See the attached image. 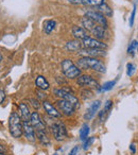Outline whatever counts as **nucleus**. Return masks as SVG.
<instances>
[{
	"instance_id": "f257e3e1",
	"label": "nucleus",
	"mask_w": 138,
	"mask_h": 155,
	"mask_svg": "<svg viewBox=\"0 0 138 155\" xmlns=\"http://www.w3.org/2000/svg\"><path fill=\"white\" fill-rule=\"evenodd\" d=\"M78 66L80 69H93L100 73L106 71V67L96 58H82L78 61Z\"/></svg>"
},
{
	"instance_id": "f03ea898",
	"label": "nucleus",
	"mask_w": 138,
	"mask_h": 155,
	"mask_svg": "<svg viewBox=\"0 0 138 155\" xmlns=\"http://www.w3.org/2000/svg\"><path fill=\"white\" fill-rule=\"evenodd\" d=\"M10 133L14 138H20L24 134V125L17 113H12L9 118Z\"/></svg>"
},
{
	"instance_id": "7ed1b4c3",
	"label": "nucleus",
	"mask_w": 138,
	"mask_h": 155,
	"mask_svg": "<svg viewBox=\"0 0 138 155\" xmlns=\"http://www.w3.org/2000/svg\"><path fill=\"white\" fill-rule=\"evenodd\" d=\"M62 71L67 78L74 79L81 74V69L74 65L71 60H64L62 62Z\"/></svg>"
},
{
	"instance_id": "20e7f679",
	"label": "nucleus",
	"mask_w": 138,
	"mask_h": 155,
	"mask_svg": "<svg viewBox=\"0 0 138 155\" xmlns=\"http://www.w3.org/2000/svg\"><path fill=\"white\" fill-rule=\"evenodd\" d=\"M52 127V133L55 138L56 141H62L67 137V131L65 127L64 123L61 121H53V124L51 125Z\"/></svg>"
},
{
	"instance_id": "39448f33",
	"label": "nucleus",
	"mask_w": 138,
	"mask_h": 155,
	"mask_svg": "<svg viewBox=\"0 0 138 155\" xmlns=\"http://www.w3.org/2000/svg\"><path fill=\"white\" fill-rule=\"evenodd\" d=\"M54 94H55L58 98H61V99H64V100H67V101H69V102H71L76 108L80 107V102H79L78 98L74 97L72 94H70L68 91H66V89H64V88L54 89Z\"/></svg>"
},
{
	"instance_id": "423d86ee",
	"label": "nucleus",
	"mask_w": 138,
	"mask_h": 155,
	"mask_svg": "<svg viewBox=\"0 0 138 155\" xmlns=\"http://www.w3.org/2000/svg\"><path fill=\"white\" fill-rule=\"evenodd\" d=\"M83 46L85 48H88V49H100L104 50L107 48V45L104 44L103 41H99L97 38H91V37H86V38L83 39Z\"/></svg>"
},
{
	"instance_id": "0eeeda50",
	"label": "nucleus",
	"mask_w": 138,
	"mask_h": 155,
	"mask_svg": "<svg viewBox=\"0 0 138 155\" xmlns=\"http://www.w3.org/2000/svg\"><path fill=\"white\" fill-rule=\"evenodd\" d=\"M85 16H86V17H88V18H90V19L93 20L94 22H96V24L107 28V19H106L105 16H104L103 14L100 13V12L87 11L86 13H85Z\"/></svg>"
},
{
	"instance_id": "6e6552de",
	"label": "nucleus",
	"mask_w": 138,
	"mask_h": 155,
	"mask_svg": "<svg viewBox=\"0 0 138 155\" xmlns=\"http://www.w3.org/2000/svg\"><path fill=\"white\" fill-rule=\"evenodd\" d=\"M56 105H58V110L64 115H66V116H71L74 113V110H76V107H74V105L71 102H69L64 99L58 100V101L56 102Z\"/></svg>"
},
{
	"instance_id": "1a4fd4ad",
	"label": "nucleus",
	"mask_w": 138,
	"mask_h": 155,
	"mask_svg": "<svg viewBox=\"0 0 138 155\" xmlns=\"http://www.w3.org/2000/svg\"><path fill=\"white\" fill-rule=\"evenodd\" d=\"M78 84L80 85V86H85V87H97V88H99V84H98V82L95 80V79H93V78L90 77V75H81V77H79L78 79Z\"/></svg>"
},
{
	"instance_id": "9d476101",
	"label": "nucleus",
	"mask_w": 138,
	"mask_h": 155,
	"mask_svg": "<svg viewBox=\"0 0 138 155\" xmlns=\"http://www.w3.org/2000/svg\"><path fill=\"white\" fill-rule=\"evenodd\" d=\"M30 122L33 125L34 129H36L37 131H45V123L41 120V116L37 112H33L31 114V118H30Z\"/></svg>"
},
{
	"instance_id": "9b49d317",
	"label": "nucleus",
	"mask_w": 138,
	"mask_h": 155,
	"mask_svg": "<svg viewBox=\"0 0 138 155\" xmlns=\"http://www.w3.org/2000/svg\"><path fill=\"white\" fill-rule=\"evenodd\" d=\"M79 53H80L81 55L84 56V58H97V56H104L106 54L104 50H100V49H88V48H85V49H81Z\"/></svg>"
},
{
	"instance_id": "f8f14e48",
	"label": "nucleus",
	"mask_w": 138,
	"mask_h": 155,
	"mask_svg": "<svg viewBox=\"0 0 138 155\" xmlns=\"http://www.w3.org/2000/svg\"><path fill=\"white\" fill-rule=\"evenodd\" d=\"M24 125V134L26 138L29 141H34L35 140V133H34V127L31 124L30 121H24L22 122Z\"/></svg>"
},
{
	"instance_id": "ddd939ff",
	"label": "nucleus",
	"mask_w": 138,
	"mask_h": 155,
	"mask_svg": "<svg viewBox=\"0 0 138 155\" xmlns=\"http://www.w3.org/2000/svg\"><path fill=\"white\" fill-rule=\"evenodd\" d=\"M100 106H101V101H100V100H97V101L94 102V103L90 105V107L87 110V112L85 113V115H84L85 120H90V119L96 115V113L98 112Z\"/></svg>"
},
{
	"instance_id": "4468645a",
	"label": "nucleus",
	"mask_w": 138,
	"mask_h": 155,
	"mask_svg": "<svg viewBox=\"0 0 138 155\" xmlns=\"http://www.w3.org/2000/svg\"><path fill=\"white\" fill-rule=\"evenodd\" d=\"M43 106H44V108H45V112L47 113L50 117H52V118H58V117L61 116L60 112H58V110H56V108L54 107V106L52 105L50 102L44 101L43 102Z\"/></svg>"
},
{
	"instance_id": "2eb2a0df",
	"label": "nucleus",
	"mask_w": 138,
	"mask_h": 155,
	"mask_svg": "<svg viewBox=\"0 0 138 155\" xmlns=\"http://www.w3.org/2000/svg\"><path fill=\"white\" fill-rule=\"evenodd\" d=\"M72 35L76 37L77 39H84L86 37H88V34H87V31L85 30L82 27H78V26H74L72 27Z\"/></svg>"
},
{
	"instance_id": "dca6fc26",
	"label": "nucleus",
	"mask_w": 138,
	"mask_h": 155,
	"mask_svg": "<svg viewBox=\"0 0 138 155\" xmlns=\"http://www.w3.org/2000/svg\"><path fill=\"white\" fill-rule=\"evenodd\" d=\"M91 32H93V34L95 35L96 38L99 39V41L100 39L105 38V36H106V28L103 26H100V25L96 26L95 29H94Z\"/></svg>"
},
{
	"instance_id": "f3484780",
	"label": "nucleus",
	"mask_w": 138,
	"mask_h": 155,
	"mask_svg": "<svg viewBox=\"0 0 138 155\" xmlns=\"http://www.w3.org/2000/svg\"><path fill=\"white\" fill-rule=\"evenodd\" d=\"M35 85H36L37 88H39L41 91H47V89H49V87H50L48 81L46 80L43 75H38V77L36 78Z\"/></svg>"
},
{
	"instance_id": "a211bd4d",
	"label": "nucleus",
	"mask_w": 138,
	"mask_h": 155,
	"mask_svg": "<svg viewBox=\"0 0 138 155\" xmlns=\"http://www.w3.org/2000/svg\"><path fill=\"white\" fill-rule=\"evenodd\" d=\"M19 110H20V115H21L24 121H30L31 118V114L30 110H29V106L26 103H20L19 104Z\"/></svg>"
},
{
	"instance_id": "6ab92c4d",
	"label": "nucleus",
	"mask_w": 138,
	"mask_h": 155,
	"mask_svg": "<svg viewBox=\"0 0 138 155\" xmlns=\"http://www.w3.org/2000/svg\"><path fill=\"white\" fill-rule=\"evenodd\" d=\"M82 45L79 41H70L66 44V48L69 51H79L82 49Z\"/></svg>"
},
{
	"instance_id": "aec40b11",
	"label": "nucleus",
	"mask_w": 138,
	"mask_h": 155,
	"mask_svg": "<svg viewBox=\"0 0 138 155\" xmlns=\"http://www.w3.org/2000/svg\"><path fill=\"white\" fill-rule=\"evenodd\" d=\"M82 25H83V27H84V29L86 31H93L94 29H95V27L97 26L96 25V22H94L93 20L90 19V18H88V17H83V19H82Z\"/></svg>"
},
{
	"instance_id": "412c9836",
	"label": "nucleus",
	"mask_w": 138,
	"mask_h": 155,
	"mask_svg": "<svg viewBox=\"0 0 138 155\" xmlns=\"http://www.w3.org/2000/svg\"><path fill=\"white\" fill-rule=\"evenodd\" d=\"M36 135H37V138H38L39 142H41L43 146H49L50 144V140L49 138L47 137V135L45 134V131H37L36 132Z\"/></svg>"
},
{
	"instance_id": "4be33fe9",
	"label": "nucleus",
	"mask_w": 138,
	"mask_h": 155,
	"mask_svg": "<svg viewBox=\"0 0 138 155\" xmlns=\"http://www.w3.org/2000/svg\"><path fill=\"white\" fill-rule=\"evenodd\" d=\"M98 10H99L100 13L103 14L104 16H107V17H112L113 16V10L110 9L105 2L100 5V7H98Z\"/></svg>"
},
{
	"instance_id": "5701e85b",
	"label": "nucleus",
	"mask_w": 138,
	"mask_h": 155,
	"mask_svg": "<svg viewBox=\"0 0 138 155\" xmlns=\"http://www.w3.org/2000/svg\"><path fill=\"white\" fill-rule=\"evenodd\" d=\"M105 2V0H82V5L86 7H100Z\"/></svg>"
},
{
	"instance_id": "b1692460",
	"label": "nucleus",
	"mask_w": 138,
	"mask_h": 155,
	"mask_svg": "<svg viewBox=\"0 0 138 155\" xmlns=\"http://www.w3.org/2000/svg\"><path fill=\"white\" fill-rule=\"evenodd\" d=\"M55 26H56L55 20H47V21L45 22V25H44V30H45V32L47 33V34H50V33L54 30Z\"/></svg>"
},
{
	"instance_id": "393cba45",
	"label": "nucleus",
	"mask_w": 138,
	"mask_h": 155,
	"mask_svg": "<svg viewBox=\"0 0 138 155\" xmlns=\"http://www.w3.org/2000/svg\"><path fill=\"white\" fill-rule=\"evenodd\" d=\"M88 134H89V127L88 124H83L82 127L80 130V138L81 140H86L88 138Z\"/></svg>"
},
{
	"instance_id": "a878e982",
	"label": "nucleus",
	"mask_w": 138,
	"mask_h": 155,
	"mask_svg": "<svg viewBox=\"0 0 138 155\" xmlns=\"http://www.w3.org/2000/svg\"><path fill=\"white\" fill-rule=\"evenodd\" d=\"M116 82H117V80H115V81H110V82L104 83V85L101 87V91H110V89H113V87H114L115 85H116Z\"/></svg>"
},
{
	"instance_id": "bb28decb",
	"label": "nucleus",
	"mask_w": 138,
	"mask_h": 155,
	"mask_svg": "<svg viewBox=\"0 0 138 155\" xmlns=\"http://www.w3.org/2000/svg\"><path fill=\"white\" fill-rule=\"evenodd\" d=\"M137 46H138V41H133L131 44H130L129 48H127V53L129 54H132L133 55L134 52H136L137 50Z\"/></svg>"
},
{
	"instance_id": "cd10ccee",
	"label": "nucleus",
	"mask_w": 138,
	"mask_h": 155,
	"mask_svg": "<svg viewBox=\"0 0 138 155\" xmlns=\"http://www.w3.org/2000/svg\"><path fill=\"white\" fill-rule=\"evenodd\" d=\"M135 72V66L132 63H127L126 64V74L129 77H132Z\"/></svg>"
},
{
	"instance_id": "c85d7f7f",
	"label": "nucleus",
	"mask_w": 138,
	"mask_h": 155,
	"mask_svg": "<svg viewBox=\"0 0 138 155\" xmlns=\"http://www.w3.org/2000/svg\"><path fill=\"white\" fill-rule=\"evenodd\" d=\"M135 14H136V5H134V7H133V11H132L131 16H130V20H129L130 27H133L134 19H135Z\"/></svg>"
},
{
	"instance_id": "c756f323",
	"label": "nucleus",
	"mask_w": 138,
	"mask_h": 155,
	"mask_svg": "<svg viewBox=\"0 0 138 155\" xmlns=\"http://www.w3.org/2000/svg\"><path fill=\"white\" fill-rule=\"evenodd\" d=\"M82 97L84 98L85 100L89 99V98L93 97V93H91V91H89V89H85V91H82Z\"/></svg>"
},
{
	"instance_id": "7c9ffc66",
	"label": "nucleus",
	"mask_w": 138,
	"mask_h": 155,
	"mask_svg": "<svg viewBox=\"0 0 138 155\" xmlns=\"http://www.w3.org/2000/svg\"><path fill=\"white\" fill-rule=\"evenodd\" d=\"M113 108V101H110V100H107L105 103V105H104V108L103 110H105L106 113H108L110 110Z\"/></svg>"
},
{
	"instance_id": "2f4dec72",
	"label": "nucleus",
	"mask_w": 138,
	"mask_h": 155,
	"mask_svg": "<svg viewBox=\"0 0 138 155\" xmlns=\"http://www.w3.org/2000/svg\"><path fill=\"white\" fill-rule=\"evenodd\" d=\"M93 142H94V138L93 137L87 138L86 141H85V143H84V150H87V149H88L89 147L93 144Z\"/></svg>"
},
{
	"instance_id": "473e14b6",
	"label": "nucleus",
	"mask_w": 138,
	"mask_h": 155,
	"mask_svg": "<svg viewBox=\"0 0 138 155\" xmlns=\"http://www.w3.org/2000/svg\"><path fill=\"white\" fill-rule=\"evenodd\" d=\"M79 150H80V149H79L78 146L74 147V148H72V150L70 151V153H69V155H78L79 154Z\"/></svg>"
},
{
	"instance_id": "72a5a7b5",
	"label": "nucleus",
	"mask_w": 138,
	"mask_h": 155,
	"mask_svg": "<svg viewBox=\"0 0 138 155\" xmlns=\"http://www.w3.org/2000/svg\"><path fill=\"white\" fill-rule=\"evenodd\" d=\"M5 153H7V147L5 144L0 143V155H3Z\"/></svg>"
},
{
	"instance_id": "f704fd0d",
	"label": "nucleus",
	"mask_w": 138,
	"mask_h": 155,
	"mask_svg": "<svg viewBox=\"0 0 138 155\" xmlns=\"http://www.w3.org/2000/svg\"><path fill=\"white\" fill-rule=\"evenodd\" d=\"M5 91H2V89H0V103H2V102L5 101Z\"/></svg>"
},
{
	"instance_id": "c9c22d12",
	"label": "nucleus",
	"mask_w": 138,
	"mask_h": 155,
	"mask_svg": "<svg viewBox=\"0 0 138 155\" xmlns=\"http://www.w3.org/2000/svg\"><path fill=\"white\" fill-rule=\"evenodd\" d=\"M31 102H32V105L34 106L35 108H39V103L37 100H34V99H31Z\"/></svg>"
},
{
	"instance_id": "e433bc0d",
	"label": "nucleus",
	"mask_w": 138,
	"mask_h": 155,
	"mask_svg": "<svg viewBox=\"0 0 138 155\" xmlns=\"http://www.w3.org/2000/svg\"><path fill=\"white\" fill-rule=\"evenodd\" d=\"M72 5H82V0H68Z\"/></svg>"
},
{
	"instance_id": "4c0bfd02",
	"label": "nucleus",
	"mask_w": 138,
	"mask_h": 155,
	"mask_svg": "<svg viewBox=\"0 0 138 155\" xmlns=\"http://www.w3.org/2000/svg\"><path fill=\"white\" fill-rule=\"evenodd\" d=\"M130 149H131V152L133 153V154H135L136 153V148H135V144H131V146H130Z\"/></svg>"
},
{
	"instance_id": "58836bf2",
	"label": "nucleus",
	"mask_w": 138,
	"mask_h": 155,
	"mask_svg": "<svg viewBox=\"0 0 138 155\" xmlns=\"http://www.w3.org/2000/svg\"><path fill=\"white\" fill-rule=\"evenodd\" d=\"M36 94H37V95H38V97H39V98H41V99H44V98H46V95L44 96V94L41 93V91H36Z\"/></svg>"
},
{
	"instance_id": "ea45409f",
	"label": "nucleus",
	"mask_w": 138,
	"mask_h": 155,
	"mask_svg": "<svg viewBox=\"0 0 138 155\" xmlns=\"http://www.w3.org/2000/svg\"><path fill=\"white\" fill-rule=\"evenodd\" d=\"M1 60H2V56H1V54H0V62H1Z\"/></svg>"
},
{
	"instance_id": "a19ab883",
	"label": "nucleus",
	"mask_w": 138,
	"mask_h": 155,
	"mask_svg": "<svg viewBox=\"0 0 138 155\" xmlns=\"http://www.w3.org/2000/svg\"><path fill=\"white\" fill-rule=\"evenodd\" d=\"M136 52H137V53H138V46H137V50H136Z\"/></svg>"
},
{
	"instance_id": "79ce46f5",
	"label": "nucleus",
	"mask_w": 138,
	"mask_h": 155,
	"mask_svg": "<svg viewBox=\"0 0 138 155\" xmlns=\"http://www.w3.org/2000/svg\"><path fill=\"white\" fill-rule=\"evenodd\" d=\"M53 155H58V153H54V154H53Z\"/></svg>"
},
{
	"instance_id": "37998d69",
	"label": "nucleus",
	"mask_w": 138,
	"mask_h": 155,
	"mask_svg": "<svg viewBox=\"0 0 138 155\" xmlns=\"http://www.w3.org/2000/svg\"><path fill=\"white\" fill-rule=\"evenodd\" d=\"M3 155H7V154H3Z\"/></svg>"
}]
</instances>
